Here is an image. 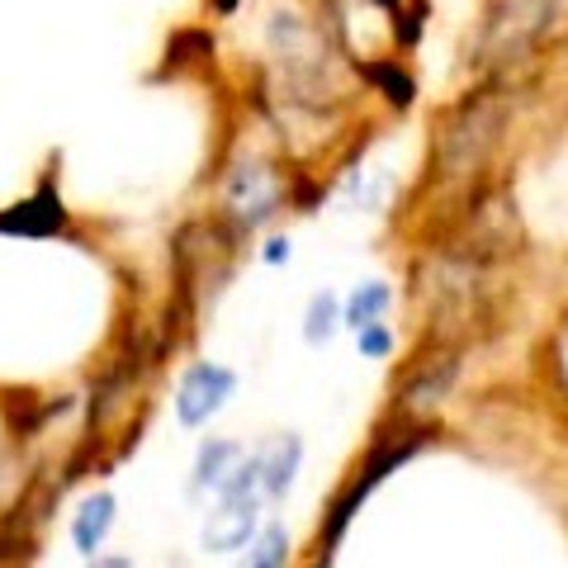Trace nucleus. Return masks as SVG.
Wrapping results in <instances>:
<instances>
[{
    "label": "nucleus",
    "instance_id": "f257e3e1",
    "mask_svg": "<svg viewBox=\"0 0 568 568\" xmlns=\"http://www.w3.org/2000/svg\"><path fill=\"white\" fill-rule=\"evenodd\" d=\"M233 394H237L233 369L219 365V361H194L181 375V384H175V398H171L175 422H181L185 432H200V426H209L213 417L223 413Z\"/></svg>",
    "mask_w": 568,
    "mask_h": 568
},
{
    "label": "nucleus",
    "instance_id": "f03ea898",
    "mask_svg": "<svg viewBox=\"0 0 568 568\" xmlns=\"http://www.w3.org/2000/svg\"><path fill=\"white\" fill-rule=\"evenodd\" d=\"M261 530V497H219V507L200 526L204 555H237Z\"/></svg>",
    "mask_w": 568,
    "mask_h": 568
},
{
    "label": "nucleus",
    "instance_id": "7ed1b4c3",
    "mask_svg": "<svg viewBox=\"0 0 568 568\" xmlns=\"http://www.w3.org/2000/svg\"><path fill=\"white\" fill-rule=\"evenodd\" d=\"M275 209H280V185L261 162H242L233 175H227V213H233V223L242 233L261 227Z\"/></svg>",
    "mask_w": 568,
    "mask_h": 568
},
{
    "label": "nucleus",
    "instance_id": "20e7f679",
    "mask_svg": "<svg viewBox=\"0 0 568 568\" xmlns=\"http://www.w3.org/2000/svg\"><path fill=\"white\" fill-rule=\"evenodd\" d=\"M67 223V209H62V194L52 190V181H43L29 200L10 204L0 213V233H14V237H48Z\"/></svg>",
    "mask_w": 568,
    "mask_h": 568
},
{
    "label": "nucleus",
    "instance_id": "39448f33",
    "mask_svg": "<svg viewBox=\"0 0 568 568\" xmlns=\"http://www.w3.org/2000/svg\"><path fill=\"white\" fill-rule=\"evenodd\" d=\"M114 517H119V503H114V493H91V497H81V507L71 511V545H77V555L81 559H95L104 540H110V530H114Z\"/></svg>",
    "mask_w": 568,
    "mask_h": 568
},
{
    "label": "nucleus",
    "instance_id": "423d86ee",
    "mask_svg": "<svg viewBox=\"0 0 568 568\" xmlns=\"http://www.w3.org/2000/svg\"><path fill=\"white\" fill-rule=\"evenodd\" d=\"M298 459H304V440L298 436H275L271 446L256 450V484L261 497H284L298 474Z\"/></svg>",
    "mask_w": 568,
    "mask_h": 568
},
{
    "label": "nucleus",
    "instance_id": "0eeeda50",
    "mask_svg": "<svg viewBox=\"0 0 568 568\" xmlns=\"http://www.w3.org/2000/svg\"><path fill=\"white\" fill-rule=\"evenodd\" d=\"M242 459H246V450L237 446V440H223V436L204 440L200 455H194V478H190V488H194V493H213V497H219L227 478L237 474Z\"/></svg>",
    "mask_w": 568,
    "mask_h": 568
},
{
    "label": "nucleus",
    "instance_id": "6e6552de",
    "mask_svg": "<svg viewBox=\"0 0 568 568\" xmlns=\"http://www.w3.org/2000/svg\"><path fill=\"white\" fill-rule=\"evenodd\" d=\"M388 304H394V290H388V284H379V280H369V284H361V290L346 298L342 323H351L355 332H361V327H375L379 313H384Z\"/></svg>",
    "mask_w": 568,
    "mask_h": 568
},
{
    "label": "nucleus",
    "instance_id": "1a4fd4ad",
    "mask_svg": "<svg viewBox=\"0 0 568 568\" xmlns=\"http://www.w3.org/2000/svg\"><path fill=\"white\" fill-rule=\"evenodd\" d=\"M290 564V536L280 526L256 530V540L246 545V564L242 568H284Z\"/></svg>",
    "mask_w": 568,
    "mask_h": 568
},
{
    "label": "nucleus",
    "instance_id": "9d476101",
    "mask_svg": "<svg viewBox=\"0 0 568 568\" xmlns=\"http://www.w3.org/2000/svg\"><path fill=\"white\" fill-rule=\"evenodd\" d=\"M336 323H342V304H336V294H317L308 304V317H304V336L313 346H323V342H332Z\"/></svg>",
    "mask_w": 568,
    "mask_h": 568
},
{
    "label": "nucleus",
    "instance_id": "9b49d317",
    "mask_svg": "<svg viewBox=\"0 0 568 568\" xmlns=\"http://www.w3.org/2000/svg\"><path fill=\"white\" fill-rule=\"evenodd\" d=\"M355 342H361V351L365 355H388V346H394V342H388V332L375 323V327H361V332H355Z\"/></svg>",
    "mask_w": 568,
    "mask_h": 568
},
{
    "label": "nucleus",
    "instance_id": "f8f14e48",
    "mask_svg": "<svg viewBox=\"0 0 568 568\" xmlns=\"http://www.w3.org/2000/svg\"><path fill=\"white\" fill-rule=\"evenodd\" d=\"M85 568H133V559H123V555H95V559H85Z\"/></svg>",
    "mask_w": 568,
    "mask_h": 568
},
{
    "label": "nucleus",
    "instance_id": "ddd939ff",
    "mask_svg": "<svg viewBox=\"0 0 568 568\" xmlns=\"http://www.w3.org/2000/svg\"><path fill=\"white\" fill-rule=\"evenodd\" d=\"M265 261H271V265H280V261H290V242H284V237H275V242H265Z\"/></svg>",
    "mask_w": 568,
    "mask_h": 568
}]
</instances>
